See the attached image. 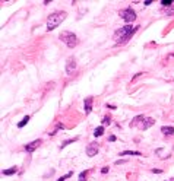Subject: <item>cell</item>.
Wrapping results in <instances>:
<instances>
[{"instance_id":"1","label":"cell","mask_w":174,"mask_h":181,"mask_svg":"<svg viewBox=\"0 0 174 181\" xmlns=\"http://www.w3.org/2000/svg\"><path fill=\"white\" fill-rule=\"evenodd\" d=\"M138 28H139V26L126 25V26L117 29V31L114 32V41H116V44H124V42H127V41L133 37V34L138 31Z\"/></svg>"},{"instance_id":"2","label":"cell","mask_w":174,"mask_h":181,"mask_svg":"<svg viewBox=\"0 0 174 181\" xmlns=\"http://www.w3.org/2000/svg\"><path fill=\"white\" fill-rule=\"evenodd\" d=\"M66 12H54L47 18V31H53L56 29L64 19H66Z\"/></svg>"},{"instance_id":"3","label":"cell","mask_w":174,"mask_h":181,"mask_svg":"<svg viewBox=\"0 0 174 181\" xmlns=\"http://www.w3.org/2000/svg\"><path fill=\"white\" fill-rule=\"evenodd\" d=\"M60 39H61L69 48H73V47L78 45V37H76V34H73V32H70V31H63V32L60 34Z\"/></svg>"},{"instance_id":"4","label":"cell","mask_w":174,"mask_h":181,"mask_svg":"<svg viewBox=\"0 0 174 181\" xmlns=\"http://www.w3.org/2000/svg\"><path fill=\"white\" fill-rule=\"evenodd\" d=\"M120 18L124 20V22H133L135 19H136V12L132 9V7H126V9H123V10H120Z\"/></svg>"},{"instance_id":"5","label":"cell","mask_w":174,"mask_h":181,"mask_svg":"<svg viewBox=\"0 0 174 181\" xmlns=\"http://www.w3.org/2000/svg\"><path fill=\"white\" fill-rule=\"evenodd\" d=\"M154 123H155L154 118H151V117H145V118L138 124V129H141V130H146V129H149L151 126H154Z\"/></svg>"},{"instance_id":"6","label":"cell","mask_w":174,"mask_h":181,"mask_svg":"<svg viewBox=\"0 0 174 181\" xmlns=\"http://www.w3.org/2000/svg\"><path fill=\"white\" fill-rule=\"evenodd\" d=\"M75 70H76V60H75V57H69L66 61V73L72 75Z\"/></svg>"},{"instance_id":"7","label":"cell","mask_w":174,"mask_h":181,"mask_svg":"<svg viewBox=\"0 0 174 181\" xmlns=\"http://www.w3.org/2000/svg\"><path fill=\"white\" fill-rule=\"evenodd\" d=\"M41 143H42V140H41V139L32 140L31 143H26V145H25V151H26L28 153H32V152H34V151H35V149H37V148H38Z\"/></svg>"},{"instance_id":"8","label":"cell","mask_w":174,"mask_h":181,"mask_svg":"<svg viewBox=\"0 0 174 181\" xmlns=\"http://www.w3.org/2000/svg\"><path fill=\"white\" fill-rule=\"evenodd\" d=\"M98 151H100V146H98V143H89V145L86 146V155H88L89 158L95 156V155L98 153Z\"/></svg>"},{"instance_id":"9","label":"cell","mask_w":174,"mask_h":181,"mask_svg":"<svg viewBox=\"0 0 174 181\" xmlns=\"http://www.w3.org/2000/svg\"><path fill=\"white\" fill-rule=\"evenodd\" d=\"M92 101H94V98H92V96H88V98L85 99V102H83V107H85V114H89V113L92 111Z\"/></svg>"},{"instance_id":"10","label":"cell","mask_w":174,"mask_h":181,"mask_svg":"<svg viewBox=\"0 0 174 181\" xmlns=\"http://www.w3.org/2000/svg\"><path fill=\"white\" fill-rule=\"evenodd\" d=\"M119 155H122V156H142V153L139 151H124V152H120Z\"/></svg>"},{"instance_id":"11","label":"cell","mask_w":174,"mask_h":181,"mask_svg":"<svg viewBox=\"0 0 174 181\" xmlns=\"http://www.w3.org/2000/svg\"><path fill=\"white\" fill-rule=\"evenodd\" d=\"M161 132L164 134H167V136H171V134H174V127H171V126H163Z\"/></svg>"},{"instance_id":"12","label":"cell","mask_w":174,"mask_h":181,"mask_svg":"<svg viewBox=\"0 0 174 181\" xmlns=\"http://www.w3.org/2000/svg\"><path fill=\"white\" fill-rule=\"evenodd\" d=\"M143 118H145L143 115H136V117H135V118L130 121V127H138V124H139V123H141Z\"/></svg>"},{"instance_id":"13","label":"cell","mask_w":174,"mask_h":181,"mask_svg":"<svg viewBox=\"0 0 174 181\" xmlns=\"http://www.w3.org/2000/svg\"><path fill=\"white\" fill-rule=\"evenodd\" d=\"M15 172H18V167H12V168H9V170H3V171H1L3 175H12V174H15Z\"/></svg>"},{"instance_id":"14","label":"cell","mask_w":174,"mask_h":181,"mask_svg":"<svg viewBox=\"0 0 174 181\" xmlns=\"http://www.w3.org/2000/svg\"><path fill=\"white\" fill-rule=\"evenodd\" d=\"M102 134H104V126L97 127L95 132H94V136H95V137H100V136H102Z\"/></svg>"},{"instance_id":"15","label":"cell","mask_w":174,"mask_h":181,"mask_svg":"<svg viewBox=\"0 0 174 181\" xmlns=\"http://www.w3.org/2000/svg\"><path fill=\"white\" fill-rule=\"evenodd\" d=\"M28 121H29V115H25V117L22 118V121H19V123H18V127H19V129H22L25 124H28Z\"/></svg>"},{"instance_id":"16","label":"cell","mask_w":174,"mask_h":181,"mask_svg":"<svg viewBox=\"0 0 174 181\" xmlns=\"http://www.w3.org/2000/svg\"><path fill=\"white\" fill-rule=\"evenodd\" d=\"M78 140V137H73V139H69V140H66L64 143H61V146H60V149H63V148H66L67 145H70V143H73V142H76Z\"/></svg>"},{"instance_id":"17","label":"cell","mask_w":174,"mask_h":181,"mask_svg":"<svg viewBox=\"0 0 174 181\" xmlns=\"http://www.w3.org/2000/svg\"><path fill=\"white\" fill-rule=\"evenodd\" d=\"M88 172H89V171H82V172L79 174V178H78V181H86Z\"/></svg>"},{"instance_id":"18","label":"cell","mask_w":174,"mask_h":181,"mask_svg":"<svg viewBox=\"0 0 174 181\" xmlns=\"http://www.w3.org/2000/svg\"><path fill=\"white\" fill-rule=\"evenodd\" d=\"M60 129H63V124H57V127H56L53 132H48V134H50V136H53V134H56V133H57Z\"/></svg>"},{"instance_id":"19","label":"cell","mask_w":174,"mask_h":181,"mask_svg":"<svg viewBox=\"0 0 174 181\" xmlns=\"http://www.w3.org/2000/svg\"><path fill=\"white\" fill-rule=\"evenodd\" d=\"M101 123H102V126H107V124H111V118H110V117H104V118L101 120Z\"/></svg>"},{"instance_id":"20","label":"cell","mask_w":174,"mask_h":181,"mask_svg":"<svg viewBox=\"0 0 174 181\" xmlns=\"http://www.w3.org/2000/svg\"><path fill=\"white\" fill-rule=\"evenodd\" d=\"M72 175H73V172L70 171V172H67L66 175H63L61 178H59V180H57V181H66V180H67V178H69V177H72Z\"/></svg>"},{"instance_id":"21","label":"cell","mask_w":174,"mask_h":181,"mask_svg":"<svg viewBox=\"0 0 174 181\" xmlns=\"http://www.w3.org/2000/svg\"><path fill=\"white\" fill-rule=\"evenodd\" d=\"M161 4H163V6H171V4H173V1H171V0H163V1H161Z\"/></svg>"},{"instance_id":"22","label":"cell","mask_w":174,"mask_h":181,"mask_svg":"<svg viewBox=\"0 0 174 181\" xmlns=\"http://www.w3.org/2000/svg\"><path fill=\"white\" fill-rule=\"evenodd\" d=\"M108 172V167H104V168H101V174H107Z\"/></svg>"},{"instance_id":"23","label":"cell","mask_w":174,"mask_h":181,"mask_svg":"<svg viewBox=\"0 0 174 181\" xmlns=\"http://www.w3.org/2000/svg\"><path fill=\"white\" fill-rule=\"evenodd\" d=\"M151 3H152V1H151V0H145V1H143V4H145V6H149V4H151Z\"/></svg>"},{"instance_id":"24","label":"cell","mask_w":174,"mask_h":181,"mask_svg":"<svg viewBox=\"0 0 174 181\" xmlns=\"http://www.w3.org/2000/svg\"><path fill=\"white\" fill-rule=\"evenodd\" d=\"M152 172H154V174H160V172H161V170H155V168H154V170H152Z\"/></svg>"},{"instance_id":"25","label":"cell","mask_w":174,"mask_h":181,"mask_svg":"<svg viewBox=\"0 0 174 181\" xmlns=\"http://www.w3.org/2000/svg\"><path fill=\"white\" fill-rule=\"evenodd\" d=\"M107 108H110V110H116V107H114V105H108V104H107Z\"/></svg>"},{"instance_id":"26","label":"cell","mask_w":174,"mask_h":181,"mask_svg":"<svg viewBox=\"0 0 174 181\" xmlns=\"http://www.w3.org/2000/svg\"><path fill=\"white\" fill-rule=\"evenodd\" d=\"M110 142H116V136H110Z\"/></svg>"},{"instance_id":"27","label":"cell","mask_w":174,"mask_h":181,"mask_svg":"<svg viewBox=\"0 0 174 181\" xmlns=\"http://www.w3.org/2000/svg\"><path fill=\"white\" fill-rule=\"evenodd\" d=\"M167 181H174V177H173V178H170V180H167Z\"/></svg>"}]
</instances>
